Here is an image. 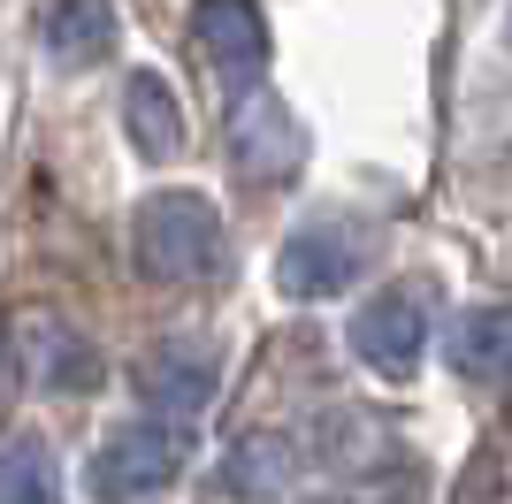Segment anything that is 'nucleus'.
<instances>
[{"label": "nucleus", "mask_w": 512, "mask_h": 504, "mask_svg": "<svg viewBox=\"0 0 512 504\" xmlns=\"http://www.w3.org/2000/svg\"><path fill=\"white\" fill-rule=\"evenodd\" d=\"M130 260L153 291H199L214 275H230V237H222V207L207 191H146L130 214Z\"/></svg>", "instance_id": "obj_1"}, {"label": "nucleus", "mask_w": 512, "mask_h": 504, "mask_svg": "<svg viewBox=\"0 0 512 504\" xmlns=\"http://www.w3.org/2000/svg\"><path fill=\"white\" fill-rule=\"evenodd\" d=\"M352 352L375 367V375H390V382H406L413 367H421V352H428V306H421V291H375L352 314Z\"/></svg>", "instance_id": "obj_7"}, {"label": "nucleus", "mask_w": 512, "mask_h": 504, "mask_svg": "<svg viewBox=\"0 0 512 504\" xmlns=\"http://www.w3.org/2000/svg\"><path fill=\"white\" fill-rule=\"evenodd\" d=\"M192 39L207 54L214 84L222 92H245V84L268 77V16H260V0H199L192 8Z\"/></svg>", "instance_id": "obj_5"}, {"label": "nucleus", "mask_w": 512, "mask_h": 504, "mask_svg": "<svg viewBox=\"0 0 512 504\" xmlns=\"http://www.w3.org/2000/svg\"><path fill=\"white\" fill-rule=\"evenodd\" d=\"M123 130L146 161H176L184 153L192 123H184V100H176V84L161 69H130L123 77Z\"/></svg>", "instance_id": "obj_11"}, {"label": "nucleus", "mask_w": 512, "mask_h": 504, "mask_svg": "<svg viewBox=\"0 0 512 504\" xmlns=\"http://www.w3.org/2000/svg\"><path fill=\"white\" fill-rule=\"evenodd\" d=\"M375 260V230L352 214H314L306 230H291L276 245V291L283 298H337L352 291Z\"/></svg>", "instance_id": "obj_3"}, {"label": "nucleus", "mask_w": 512, "mask_h": 504, "mask_svg": "<svg viewBox=\"0 0 512 504\" xmlns=\"http://www.w3.org/2000/svg\"><path fill=\"white\" fill-rule=\"evenodd\" d=\"M31 39L54 69H92L115 54L123 39V16H115V0H39V16H31Z\"/></svg>", "instance_id": "obj_9"}, {"label": "nucleus", "mask_w": 512, "mask_h": 504, "mask_svg": "<svg viewBox=\"0 0 512 504\" xmlns=\"http://www.w3.org/2000/svg\"><path fill=\"white\" fill-rule=\"evenodd\" d=\"M299 466H306V443L299 436H283V428H253V436H237L230 451H222V497L276 504V497H291Z\"/></svg>", "instance_id": "obj_10"}, {"label": "nucleus", "mask_w": 512, "mask_h": 504, "mask_svg": "<svg viewBox=\"0 0 512 504\" xmlns=\"http://www.w3.org/2000/svg\"><path fill=\"white\" fill-rule=\"evenodd\" d=\"M0 504H62V466L46 436H0Z\"/></svg>", "instance_id": "obj_14"}, {"label": "nucleus", "mask_w": 512, "mask_h": 504, "mask_svg": "<svg viewBox=\"0 0 512 504\" xmlns=\"http://www.w3.org/2000/svg\"><path fill=\"white\" fill-rule=\"evenodd\" d=\"M321 504H398V497H321Z\"/></svg>", "instance_id": "obj_15"}, {"label": "nucleus", "mask_w": 512, "mask_h": 504, "mask_svg": "<svg viewBox=\"0 0 512 504\" xmlns=\"http://www.w3.org/2000/svg\"><path fill=\"white\" fill-rule=\"evenodd\" d=\"M130 382H138V398H146L153 413L192 420L199 405L214 398V382H222V359H214L199 336H161V344L130 367Z\"/></svg>", "instance_id": "obj_8"}, {"label": "nucleus", "mask_w": 512, "mask_h": 504, "mask_svg": "<svg viewBox=\"0 0 512 504\" xmlns=\"http://www.w3.org/2000/svg\"><path fill=\"white\" fill-rule=\"evenodd\" d=\"M222 153H230V168L245 184H291L299 161H306V130L276 92L245 84L230 100V115H222Z\"/></svg>", "instance_id": "obj_4"}, {"label": "nucleus", "mask_w": 512, "mask_h": 504, "mask_svg": "<svg viewBox=\"0 0 512 504\" xmlns=\"http://www.w3.org/2000/svg\"><path fill=\"white\" fill-rule=\"evenodd\" d=\"M314 451H321V466H337V474H375V466H398L390 428H383V420H367L360 405H329V413L314 420Z\"/></svg>", "instance_id": "obj_13"}, {"label": "nucleus", "mask_w": 512, "mask_h": 504, "mask_svg": "<svg viewBox=\"0 0 512 504\" xmlns=\"http://www.w3.org/2000/svg\"><path fill=\"white\" fill-rule=\"evenodd\" d=\"M16 359H23V382H39L54 398H77L100 382V352L85 344V329H69L54 306H23L16 314Z\"/></svg>", "instance_id": "obj_6"}, {"label": "nucleus", "mask_w": 512, "mask_h": 504, "mask_svg": "<svg viewBox=\"0 0 512 504\" xmlns=\"http://www.w3.org/2000/svg\"><path fill=\"white\" fill-rule=\"evenodd\" d=\"M184 459H192L184 420H169V428H161V420L107 428V436L92 443V459H85V497L92 504H146L184 474Z\"/></svg>", "instance_id": "obj_2"}, {"label": "nucleus", "mask_w": 512, "mask_h": 504, "mask_svg": "<svg viewBox=\"0 0 512 504\" xmlns=\"http://www.w3.org/2000/svg\"><path fill=\"white\" fill-rule=\"evenodd\" d=\"M451 367L482 390H505L512 382V306H474V314L451 321Z\"/></svg>", "instance_id": "obj_12"}]
</instances>
